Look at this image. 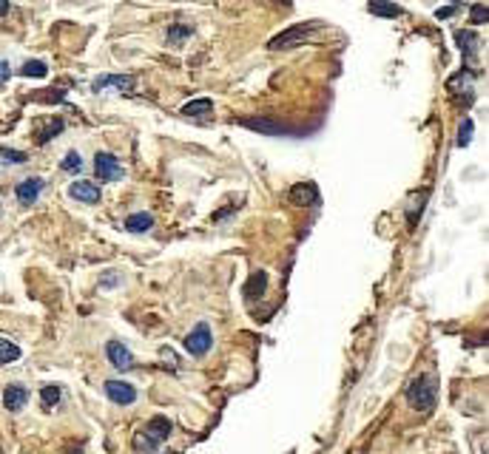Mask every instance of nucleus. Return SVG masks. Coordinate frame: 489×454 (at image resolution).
<instances>
[{
  "label": "nucleus",
  "instance_id": "nucleus-1",
  "mask_svg": "<svg viewBox=\"0 0 489 454\" xmlns=\"http://www.w3.org/2000/svg\"><path fill=\"white\" fill-rule=\"evenodd\" d=\"M171 432H174V423H171L168 417L157 415V417H151L143 429L134 434V448L143 451V454H154V451L171 437Z\"/></svg>",
  "mask_w": 489,
  "mask_h": 454
},
{
  "label": "nucleus",
  "instance_id": "nucleus-2",
  "mask_svg": "<svg viewBox=\"0 0 489 454\" xmlns=\"http://www.w3.org/2000/svg\"><path fill=\"white\" fill-rule=\"evenodd\" d=\"M407 403L415 409V412H433L436 403H438V387H436V377L433 375H418L415 381L407 387Z\"/></svg>",
  "mask_w": 489,
  "mask_h": 454
},
{
  "label": "nucleus",
  "instance_id": "nucleus-3",
  "mask_svg": "<svg viewBox=\"0 0 489 454\" xmlns=\"http://www.w3.org/2000/svg\"><path fill=\"white\" fill-rule=\"evenodd\" d=\"M324 29V23L322 20H305V23H296V26H291V29H285V32H279L270 43H267V48L270 51H282V48H291V46H299V43H307L316 32H322Z\"/></svg>",
  "mask_w": 489,
  "mask_h": 454
},
{
  "label": "nucleus",
  "instance_id": "nucleus-4",
  "mask_svg": "<svg viewBox=\"0 0 489 454\" xmlns=\"http://www.w3.org/2000/svg\"><path fill=\"white\" fill-rule=\"evenodd\" d=\"M472 80H475V71L464 63V68L461 71H455L452 77L447 80V89H450V94L461 103V108H469L472 103H475V89H472Z\"/></svg>",
  "mask_w": 489,
  "mask_h": 454
},
{
  "label": "nucleus",
  "instance_id": "nucleus-5",
  "mask_svg": "<svg viewBox=\"0 0 489 454\" xmlns=\"http://www.w3.org/2000/svg\"><path fill=\"white\" fill-rule=\"evenodd\" d=\"M211 346H214V332H211V327H208L205 321L196 324V327L185 335V349H188V355H193V358L208 355V352H211Z\"/></svg>",
  "mask_w": 489,
  "mask_h": 454
},
{
  "label": "nucleus",
  "instance_id": "nucleus-6",
  "mask_svg": "<svg viewBox=\"0 0 489 454\" xmlns=\"http://www.w3.org/2000/svg\"><path fill=\"white\" fill-rule=\"evenodd\" d=\"M94 174H97L100 182H120L125 171H122V162L114 154H108V150H100V154L94 157Z\"/></svg>",
  "mask_w": 489,
  "mask_h": 454
},
{
  "label": "nucleus",
  "instance_id": "nucleus-7",
  "mask_svg": "<svg viewBox=\"0 0 489 454\" xmlns=\"http://www.w3.org/2000/svg\"><path fill=\"white\" fill-rule=\"evenodd\" d=\"M94 94H106V91H117V94H131L134 91V77L128 74H103L91 83Z\"/></svg>",
  "mask_w": 489,
  "mask_h": 454
},
{
  "label": "nucleus",
  "instance_id": "nucleus-8",
  "mask_svg": "<svg viewBox=\"0 0 489 454\" xmlns=\"http://www.w3.org/2000/svg\"><path fill=\"white\" fill-rule=\"evenodd\" d=\"M288 202L296 207H313V205H319V188L313 182H296L288 190Z\"/></svg>",
  "mask_w": 489,
  "mask_h": 454
},
{
  "label": "nucleus",
  "instance_id": "nucleus-9",
  "mask_svg": "<svg viewBox=\"0 0 489 454\" xmlns=\"http://www.w3.org/2000/svg\"><path fill=\"white\" fill-rule=\"evenodd\" d=\"M68 196H72L75 202H83V205H97L103 199L100 188L94 182H89V179H77V182L68 185Z\"/></svg>",
  "mask_w": 489,
  "mask_h": 454
},
{
  "label": "nucleus",
  "instance_id": "nucleus-10",
  "mask_svg": "<svg viewBox=\"0 0 489 454\" xmlns=\"http://www.w3.org/2000/svg\"><path fill=\"white\" fill-rule=\"evenodd\" d=\"M103 392H106V398L111 403H120V406H128V403L136 401V389L131 384H125V381H106Z\"/></svg>",
  "mask_w": 489,
  "mask_h": 454
},
{
  "label": "nucleus",
  "instance_id": "nucleus-11",
  "mask_svg": "<svg viewBox=\"0 0 489 454\" xmlns=\"http://www.w3.org/2000/svg\"><path fill=\"white\" fill-rule=\"evenodd\" d=\"M43 188H46V182L40 179V176H29V179H23V182H18V188H15V196H18V202L20 205H34L37 199H40V193H43Z\"/></svg>",
  "mask_w": 489,
  "mask_h": 454
},
{
  "label": "nucleus",
  "instance_id": "nucleus-12",
  "mask_svg": "<svg viewBox=\"0 0 489 454\" xmlns=\"http://www.w3.org/2000/svg\"><path fill=\"white\" fill-rule=\"evenodd\" d=\"M106 355H108V361H111V366H114L117 372H128V369L134 366L131 349H128L125 344H120V341H108V344H106Z\"/></svg>",
  "mask_w": 489,
  "mask_h": 454
},
{
  "label": "nucleus",
  "instance_id": "nucleus-13",
  "mask_svg": "<svg viewBox=\"0 0 489 454\" xmlns=\"http://www.w3.org/2000/svg\"><path fill=\"white\" fill-rule=\"evenodd\" d=\"M242 125L250 128V131H259V134H273V136H288V134H291V125L276 122V119H262V117L242 119Z\"/></svg>",
  "mask_w": 489,
  "mask_h": 454
},
{
  "label": "nucleus",
  "instance_id": "nucleus-14",
  "mask_svg": "<svg viewBox=\"0 0 489 454\" xmlns=\"http://www.w3.org/2000/svg\"><path fill=\"white\" fill-rule=\"evenodd\" d=\"M265 292H267V273L265 270L250 273V278L245 281V301H248V304H256Z\"/></svg>",
  "mask_w": 489,
  "mask_h": 454
},
{
  "label": "nucleus",
  "instance_id": "nucleus-15",
  "mask_svg": "<svg viewBox=\"0 0 489 454\" xmlns=\"http://www.w3.org/2000/svg\"><path fill=\"white\" fill-rule=\"evenodd\" d=\"M26 403H29V389H26L23 384H9V387L4 389V406H6L9 412H20Z\"/></svg>",
  "mask_w": 489,
  "mask_h": 454
},
{
  "label": "nucleus",
  "instance_id": "nucleus-16",
  "mask_svg": "<svg viewBox=\"0 0 489 454\" xmlns=\"http://www.w3.org/2000/svg\"><path fill=\"white\" fill-rule=\"evenodd\" d=\"M182 117H188V119H211L214 117V103L208 97L191 100V103L182 105Z\"/></svg>",
  "mask_w": 489,
  "mask_h": 454
},
{
  "label": "nucleus",
  "instance_id": "nucleus-17",
  "mask_svg": "<svg viewBox=\"0 0 489 454\" xmlns=\"http://www.w3.org/2000/svg\"><path fill=\"white\" fill-rule=\"evenodd\" d=\"M367 9H370V15H376V18H390V20H395V18L404 15L401 6L393 4V0H370Z\"/></svg>",
  "mask_w": 489,
  "mask_h": 454
},
{
  "label": "nucleus",
  "instance_id": "nucleus-18",
  "mask_svg": "<svg viewBox=\"0 0 489 454\" xmlns=\"http://www.w3.org/2000/svg\"><path fill=\"white\" fill-rule=\"evenodd\" d=\"M154 227V216L151 213H131L125 219V231L128 233H148Z\"/></svg>",
  "mask_w": 489,
  "mask_h": 454
},
{
  "label": "nucleus",
  "instance_id": "nucleus-19",
  "mask_svg": "<svg viewBox=\"0 0 489 454\" xmlns=\"http://www.w3.org/2000/svg\"><path fill=\"white\" fill-rule=\"evenodd\" d=\"M455 43L464 51V60L469 65V60H475V46H478V34L475 32H455Z\"/></svg>",
  "mask_w": 489,
  "mask_h": 454
},
{
  "label": "nucleus",
  "instance_id": "nucleus-20",
  "mask_svg": "<svg viewBox=\"0 0 489 454\" xmlns=\"http://www.w3.org/2000/svg\"><path fill=\"white\" fill-rule=\"evenodd\" d=\"M46 74H49V65L43 60H26L20 65V77H37V80H43Z\"/></svg>",
  "mask_w": 489,
  "mask_h": 454
},
{
  "label": "nucleus",
  "instance_id": "nucleus-21",
  "mask_svg": "<svg viewBox=\"0 0 489 454\" xmlns=\"http://www.w3.org/2000/svg\"><path fill=\"white\" fill-rule=\"evenodd\" d=\"M20 358V346L12 344L9 338H0V366H6V363H15Z\"/></svg>",
  "mask_w": 489,
  "mask_h": 454
},
{
  "label": "nucleus",
  "instance_id": "nucleus-22",
  "mask_svg": "<svg viewBox=\"0 0 489 454\" xmlns=\"http://www.w3.org/2000/svg\"><path fill=\"white\" fill-rule=\"evenodd\" d=\"M424 202H427V193H424V190H418V193H412V196H409V207H407V216H409V227H415L418 216H421V207H424Z\"/></svg>",
  "mask_w": 489,
  "mask_h": 454
},
{
  "label": "nucleus",
  "instance_id": "nucleus-23",
  "mask_svg": "<svg viewBox=\"0 0 489 454\" xmlns=\"http://www.w3.org/2000/svg\"><path fill=\"white\" fill-rule=\"evenodd\" d=\"M63 131H65V119H60V117H54V119H51V122L46 125V131H40V134H37L34 139H37L40 145H46V142H51V139H54L57 134H63Z\"/></svg>",
  "mask_w": 489,
  "mask_h": 454
},
{
  "label": "nucleus",
  "instance_id": "nucleus-24",
  "mask_svg": "<svg viewBox=\"0 0 489 454\" xmlns=\"http://www.w3.org/2000/svg\"><path fill=\"white\" fill-rule=\"evenodd\" d=\"M188 37H193V29L179 23V26H171V29H168V40H165V43H168V46H182Z\"/></svg>",
  "mask_w": 489,
  "mask_h": 454
},
{
  "label": "nucleus",
  "instance_id": "nucleus-25",
  "mask_svg": "<svg viewBox=\"0 0 489 454\" xmlns=\"http://www.w3.org/2000/svg\"><path fill=\"white\" fill-rule=\"evenodd\" d=\"M60 398H63V389H60V387H54V384H49V387H43V389H40V401H43V406H46V409H54V406L60 403Z\"/></svg>",
  "mask_w": 489,
  "mask_h": 454
},
{
  "label": "nucleus",
  "instance_id": "nucleus-26",
  "mask_svg": "<svg viewBox=\"0 0 489 454\" xmlns=\"http://www.w3.org/2000/svg\"><path fill=\"white\" fill-rule=\"evenodd\" d=\"M60 168H63V174H80V168H83V160H80V154H77V150H68Z\"/></svg>",
  "mask_w": 489,
  "mask_h": 454
},
{
  "label": "nucleus",
  "instance_id": "nucleus-27",
  "mask_svg": "<svg viewBox=\"0 0 489 454\" xmlns=\"http://www.w3.org/2000/svg\"><path fill=\"white\" fill-rule=\"evenodd\" d=\"M472 134H475V122L472 119H461V125H458V148H466L472 142Z\"/></svg>",
  "mask_w": 489,
  "mask_h": 454
},
{
  "label": "nucleus",
  "instance_id": "nucleus-28",
  "mask_svg": "<svg viewBox=\"0 0 489 454\" xmlns=\"http://www.w3.org/2000/svg\"><path fill=\"white\" fill-rule=\"evenodd\" d=\"M469 20H472V23H481V26H483V23H489V9H486L483 4L472 6V9H469Z\"/></svg>",
  "mask_w": 489,
  "mask_h": 454
},
{
  "label": "nucleus",
  "instance_id": "nucleus-29",
  "mask_svg": "<svg viewBox=\"0 0 489 454\" xmlns=\"http://www.w3.org/2000/svg\"><path fill=\"white\" fill-rule=\"evenodd\" d=\"M0 160H6V162H26L29 154H20V150H15V148H0Z\"/></svg>",
  "mask_w": 489,
  "mask_h": 454
},
{
  "label": "nucleus",
  "instance_id": "nucleus-30",
  "mask_svg": "<svg viewBox=\"0 0 489 454\" xmlns=\"http://www.w3.org/2000/svg\"><path fill=\"white\" fill-rule=\"evenodd\" d=\"M12 77V68H9V63L6 60H0V83H6Z\"/></svg>",
  "mask_w": 489,
  "mask_h": 454
},
{
  "label": "nucleus",
  "instance_id": "nucleus-31",
  "mask_svg": "<svg viewBox=\"0 0 489 454\" xmlns=\"http://www.w3.org/2000/svg\"><path fill=\"white\" fill-rule=\"evenodd\" d=\"M9 9H12L9 0H0V18H6V15H9Z\"/></svg>",
  "mask_w": 489,
  "mask_h": 454
},
{
  "label": "nucleus",
  "instance_id": "nucleus-32",
  "mask_svg": "<svg viewBox=\"0 0 489 454\" xmlns=\"http://www.w3.org/2000/svg\"><path fill=\"white\" fill-rule=\"evenodd\" d=\"M0 454H4V451H0Z\"/></svg>",
  "mask_w": 489,
  "mask_h": 454
}]
</instances>
